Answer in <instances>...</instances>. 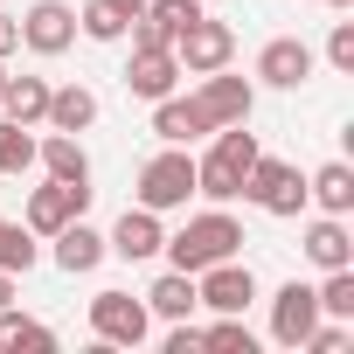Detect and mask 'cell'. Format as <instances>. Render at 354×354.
I'll use <instances>...</instances> for the list:
<instances>
[{
	"label": "cell",
	"mask_w": 354,
	"mask_h": 354,
	"mask_svg": "<svg viewBox=\"0 0 354 354\" xmlns=\"http://www.w3.org/2000/svg\"><path fill=\"white\" fill-rule=\"evenodd\" d=\"M160 250H167L174 271H209V264H223V257L243 250V223L230 209H202V216H188L181 230H174Z\"/></svg>",
	"instance_id": "obj_1"
},
{
	"label": "cell",
	"mask_w": 354,
	"mask_h": 354,
	"mask_svg": "<svg viewBox=\"0 0 354 354\" xmlns=\"http://www.w3.org/2000/svg\"><path fill=\"white\" fill-rule=\"evenodd\" d=\"M257 153H264V146H257L250 125H216V146L195 160V195H209V202H236V188H243V174H250Z\"/></svg>",
	"instance_id": "obj_2"
},
{
	"label": "cell",
	"mask_w": 354,
	"mask_h": 354,
	"mask_svg": "<svg viewBox=\"0 0 354 354\" xmlns=\"http://www.w3.org/2000/svg\"><path fill=\"white\" fill-rule=\"evenodd\" d=\"M139 209H153V216H167V209H188L195 202V160H188V146H160L146 167H139Z\"/></svg>",
	"instance_id": "obj_3"
},
{
	"label": "cell",
	"mask_w": 354,
	"mask_h": 354,
	"mask_svg": "<svg viewBox=\"0 0 354 354\" xmlns=\"http://www.w3.org/2000/svg\"><path fill=\"white\" fill-rule=\"evenodd\" d=\"M236 195H243L250 209H264V216H299V209H306V174H299L292 160H271V153H257Z\"/></svg>",
	"instance_id": "obj_4"
},
{
	"label": "cell",
	"mask_w": 354,
	"mask_h": 354,
	"mask_svg": "<svg viewBox=\"0 0 354 354\" xmlns=\"http://www.w3.org/2000/svg\"><path fill=\"white\" fill-rule=\"evenodd\" d=\"M236 56V28L216 21V15H195L181 35H174V63H181V77H209V70H230Z\"/></svg>",
	"instance_id": "obj_5"
},
{
	"label": "cell",
	"mask_w": 354,
	"mask_h": 354,
	"mask_svg": "<svg viewBox=\"0 0 354 354\" xmlns=\"http://www.w3.org/2000/svg\"><path fill=\"white\" fill-rule=\"evenodd\" d=\"M91 333H97V347H139L153 333V313L132 292H97L91 299Z\"/></svg>",
	"instance_id": "obj_6"
},
{
	"label": "cell",
	"mask_w": 354,
	"mask_h": 354,
	"mask_svg": "<svg viewBox=\"0 0 354 354\" xmlns=\"http://www.w3.org/2000/svg\"><path fill=\"white\" fill-rule=\"evenodd\" d=\"M195 111L209 118V132H216V125H250L257 84H250V77H230V70H209L202 91H195Z\"/></svg>",
	"instance_id": "obj_7"
},
{
	"label": "cell",
	"mask_w": 354,
	"mask_h": 354,
	"mask_svg": "<svg viewBox=\"0 0 354 354\" xmlns=\"http://www.w3.org/2000/svg\"><path fill=\"white\" fill-rule=\"evenodd\" d=\"M195 306H209V313H250L257 306V271L236 264V257L195 271Z\"/></svg>",
	"instance_id": "obj_8"
},
{
	"label": "cell",
	"mask_w": 354,
	"mask_h": 354,
	"mask_svg": "<svg viewBox=\"0 0 354 354\" xmlns=\"http://www.w3.org/2000/svg\"><path fill=\"white\" fill-rule=\"evenodd\" d=\"M70 42H77V8H63V0H28V15H21V49L63 56Z\"/></svg>",
	"instance_id": "obj_9"
},
{
	"label": "cell",
	"mask_w": 354,
	"mask_h": 354,
	"mask_svg": "<svg viewBox=\"0 0 354 354\" xmlns=\"http://www.w3.org/2000/svg\"><path fill=\"white\" fill-rule=\"evenodd\" d=\"M174 84H181V63H174V49H153V42H132V63H125V91L160 104L174 97Z\"/></svg>",
	"instance_id": "obj_10"
},
{
	"label": "cell",
	"mask_w": 354,
	"mask_h": 354,
	"mask_svg": "<svg viewBox=\"0 0 354 354\" xmlns=\"http://www.w3.org/2000/svg\"><path fill=\"white\" fill-rule=\"evenodd\" d=\"M84 209H91V181H84V188H70V181H42V188L28 195V216H21V223H28L35 236H56V230H63L70 216H84Z\"/></svg>",
	"instance_id": "obj_11"
},
{
	"label": "cell",
	"mask_w": 354,
	"mask_h": 354,
	"mask_svg": "<svg viewBox=\"0 0 354 354\" xmlns=\"http://www.w3.org/2000/svg\"><path fill=\"white\" fill-rule=\"evenodd\" d=\"M313 326H319V299H313V285H299V278L278 285V292H271V340H278V347H299Z\"/></svg>",
	"instance_id": "obj_12"
},
{
	"label": "cell",
	"mask_w": 354,
	"mask_h": 354,
	"mask_svg": "<svg viewBox=\"0 0 354 354\" xmlns=\"http://www.w3.org/2000/svg\"><path fill=\"white\" fill-rule=\"evenodd\" d=\"M313 77V49L299 42V35H271L264 49H257V84H271V91H299Z\"/></svg>",
	"instance_id": "obj_13"
},
{
	"label": "cell",
	"mask_w": 354,
	"mask_h": 354,
	"mask_svg": "<svg viewBox=\"0 0 354 354\" xmlns=\"http://www.w3.org/2000/svg\"><path fill=\"white\" fill-rule=\"evenodd\" d=\"M160 243H167V230H160V216L153 209H125L118 223H111V236H104V250L111 257H125V264H146V257H160Z\"/></svg>",
	"instance_id": "obj_14"
},
{
	"label": "cell",
	"mask_w": 354,
	"mask_h": 354,
	"mask_svg": "<svg viewBox=\"0 0 354 354\" xmlns=\"http://www.w3.org/2000/svg\"><path fill=\"white\" fill-rule=\"evenodd\" d=\"M49 243H56L49 257H56V264H63L70 278H84V271H97V264L111 257V250H104V236H97V230H91L84 216H70V223H63V230H56Z\"/></svg>",
	"instance_id": "obj_15"
},
{
	"label": "cell",
	"mask_w": 354,
	"mask_h": 354,
	"mask_svg": "<svg viewBox=\"0 0 354 354\" xmlns=\"http://www.w3.org/2000/svg\"><path fill=\"white\" fill-rule=\"evenodd\" d=\"M35 167L49 174V181H70V188L91 181V153H84L77 132H49V139H35Z\"/></svg>",
	"instance_id": "obj_16"
},
{
	"label": "cell",
	"mask_w": 354,
	"mask_h": 354,
	"mask_svg": "<svg viewBox=\"0 0 354 354\" xmlns=\"http://www.w3.org/2000/svg\"><path fill=\"white\" fill-rule=\"evenodd\" d=\"M202 15V0H146V15L132 21V42H153V49H174L188 21Z\"/></svg>",
	"instance_id": "obj_17"
},
{
	"label": "cell",
	"mask_w": 354,
	"mask_h": 354,
	"mask_svg": "<svg viewBox=\"0 0 354 354\" xmlns=\"http://www.w3.org/2000/svg\"><path fill=\"white\" fill-rule=\"evenodd\" d=\"M306 264H319V271L354 264V230H347V216H319V223H306Z\"/></svg>",
	"instance_id": "obj_18"
},
{
	"label": "cell",
	"mask_w": 354,
	"mask_h": 354,
	"mask_svg": "<svg viewBox=\"0 0 354 354\" xmlns=\"http://www.w3.org/2000/svg\"><path fill=\"white\" fill-rule=\"evenodd\" d=\"M146 313L167 319V326H174V319H195V271H174V264H167V271L146 285Z\"/></svg>",
	"instance_id": "obj_19"
},
{
	"label": "cell",
	"mask_w": 354,
	"mask_h": 354,
	"mask_svg": "<svg viewBox=\"0 0 354 354\" xmlns=\"http://www.w3.org/2000/svg\"><path fill=\"white\" fill-rule=\"evenodd\" d=\"M306 202H319V216H347L354 209V167L347 160H326L306 174Z\"/></svg>",
	"instance_id": "obj_20"
},
{
	"label": "cell",
	"mask_w": 354,
	"mask_h": 354,
	"mask_svg": "<svg viewBox=\"0 0 354 354\" xmlns=\"http://www.w3.org/2000/svg\"><path fill=\"white\" fill-rule=\"evenodd\" d=\"M49 132H91L97 125V91H84V84H63V91H49V118H42Z\"/></svg>",
	"instance_id": "obj_21"
},
{
	"label": "cell",
	"mask_w": 354,
	"mask_h": 354,
	"mask_svg": "<svg viewBox=\"0 0 354 354\" xmlns=\"http://www.w3.org/2000/svg\"><path fill=\"white\" fill-rule=\"evenodd\" d=\"M209 132V118L195 111V97H160L153 104V139L160 146H188V139H202Z\"/></svg>",
	"instance_id": "obj_22"
},
{
	"label": "cell",
	"mask_w": 354,
	"mask_h": 354,
	"mask_svg": "<svg viewBox=\"0 0 354 354\" xmlns=\"http://www.w3.org/2000/svg\"><path fill=\"white\" fill-rule=\"evenodd\" d=\"M0 118L42 125V118H49V84H42V77H8V84H0Z\"/></svg>",
	"instance_id": "obj_23"
},
{
	"label": "cell",
	"mask_w": 354,
	"mask_h": 354,
	"mask_svg": "<svg viewBox=\"0 0 354 354\" xmlns=\"http://www.w3.org/2000/svg\"><path fill=\"white\" fill-rule=\"evenodd\" d=\"M15 347H35V354H49V347H56V333H49L42 319H28L21 306H0V354H15Z\"/></svg>",
	"instance_id": "obj_24"
},
{
	"label": "cell",
	"mask_w": 354,
	"mask_h": 354,
	"mask_svg": "<svg viewBox=\"0 0 354 354\" xmlns=\"http://www.w3.org/2000/svg\"><path fill=\"white\" fill-rule=\"evenodd\" d=\"M35 243H42V236H35L28 223H8V216H0V271H15V278L35 271V257H42Z\"/></svg>",
	"instance_id": "obj_25"
},
{
	"label": "cell",
	"mask_w": 354,
	"mask_h": 354,
	"mask_svg": "<svg viewBox=\"0 0 354 354\" xmlns=\"http://www.w3.org/2000/svg\"><path fill=\"white\" fill-rule=\"evenodd\" d=\"M313 299H319V319H354V264L326 271V278L313 285Z\"/></svg>",
	"instance_id": "obj_26"
},
{
	"label": "cell",
	"mask_w": 354,
	"mask_h": 354,
	"mask_svg": "<svg viewBox=\"0 0 354 354\" xmlns=\"http://www.w3.org/2000/svg\"><path fill=\"white\" fill-rule=\"evenodd\" d=\"M202 347H216V354H257V333L243 326V313H216V326H202Z\"/></svg>",
	"instance_id": "obj_27"
},
{
	"label": "cell",
	"mask_w": 354,
	"mask_h": 354,
	"mask_svg": "<svg viewBox=\"0 0 354 354\" xmlns=\"http://www.w3.org/2000/svg\"><path fill=\"white\" fill-rule=\"evenodd\" d=\"M35 167V125L0 118V174H28Z\"/></svg>",
	"instance_id": "obj_28"
},
{
	"label": "cell",
	"mask_w": 354,
	"mask_h": 354,
	"mask_svg": "<svg viewBox=\"0 0 354 354\" xmlns=\"http://www.w3.org/2000/svg\"><path fill=\"white\" fill-rule=\"evenodd\" d=\"M125 15H111L104 0H84V15H77V35H91V42H125Z\"/></svg>",
	"instance_id": "obj_29"
},
{
	"label": "cell",
	"mask_w": 354,
	"mask_h": 354,
	"mask_svg": "<svg viewBox=\"0 0 354 354\" xmlns=\"http://www.w3.org/2000/svg\"><path fill=\"white\" fill-rule=\"evenodd\" d=\"M347 340H354V319H319V326H313L299 347H306V354H340Z\"/></svg>",
	"instance_id": "obj_30"
},
{
	"label": "cell",
	"mask_w": 354,
	"mask_h": 354,
	"mask_svg": "<svg viewBox=\"0 0 354 354\" xmlns=\"http://www.w3.org/2000/svg\"><path fill=\"white\" fill-rule=\"evenodd\" d=\"M326 63H333L340 77H354V21H333V35H326Z\"/></svg>",
	"instance_id": "obj_31"
},
{
	"label": "cell",
	"mask_w": 354,
	"mask_h": 354,
	"mask_svg": "<svg viewBox=\"0 0 354 354\" xmlns=\"http://www.w3.org/2000/svg\"><path fill=\"white\" fill-rule=\"evenodd\" d=\"M15 49H21V21H15V15H0V63H8Z\"/></svg>",
	"instance_id": "obj_32"
},
{
	"label": "cell",
	"mask_w": 354,
	"mask_h": 354,
	"mask_svg": "<svg viewBox=\"0 0 354 354\" xmlns=\"http://www.w3.org/2000/svg\"><path fill=\"white\" fill-rule=\"evenodd\" d=\"M104 8H111V15H125V21H139V15H146V0H104Z\"/></svg>",
	"instance_id": "obj_33"
},
{
	"label": "cell",
	"mask_w": 354,
	"mask_h": 354,
	"mask_svg": "<svg viewBox=\"0 0 354 354\" xmlns=\"http://www.w3.org/2000/svg\"><path fill=\"white\" fill-rule=\"evenodd\" d=\"M0 306H15V271H0Z\"/></svg>",
	"instance_id": "obj_34"
},
{
	"label": "cell",
	"mask_w": 354,
	"mask_h": 354,
	"mask_svg": "<svg viewBox=\"0 0 354 354\" xmlns=\"http://www.w3.org/2000/svg\"><path fill=\"white\" fill-rule=\"evenodd\" d=\"M326 8H354V0H326Z\"/></svg>",
	"instance_id": "obj_35"
},
{
	"label": "cell",
	"mask_w": 354,
	"mask_h": 354,
	"mask_svg": "<svg viewBox=\"0 0 354 354\" xmlns=\"http://www.w3.org/2000/svg\"><path fill=\"white\" fill-rule=\"evenodd\" d=\"M0 84H8V70H0Z\"/></svg>",
	"instance_id": "obj_36"
}]
</instances>
